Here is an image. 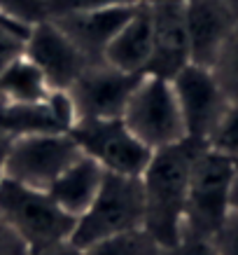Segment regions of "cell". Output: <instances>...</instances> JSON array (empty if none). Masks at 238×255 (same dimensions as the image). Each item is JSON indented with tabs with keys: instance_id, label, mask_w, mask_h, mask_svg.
I'll return each instance as SVG.
<instances>
[{
	"instance_id": "1",
	"label": "cell",
	"mask_w": 238,
	"mask_h": 255,
	"mask_svg": "<svg viewBox=\"0 0 238 255\" xmlns=\"http://www.w3.org/2000/svg\"><path fill=\"white\" fill-rule=\"evenodd\" d=\"M199 147L201 143L187 138L177 145L157 150L140 176L145 204L143 230L163 248L177 246L182 239L189 173Z\"/></svg>"
},
{
	"instance_id": "2",
	"label": "cell",
	"mask_w": 238,
	"mask_h": 255,
	"mask_svg": "<svg viewBox=\"0 0 238 255\" xmlns=\"http://www.w3.org/2000/svg\"><path fill=\"white\" fill-rule=\"evenodd\" d=\"M143 187L140 178L105 173L91 206L77 218L70 244L89 251L100 241L143 230Z\"/></svg>"
},
{
	"instance_id": "3",
	"label": "cell",
	"mask_w": 238,
	"mask_h": 255,
	"mask_svg": "<svg viewBox=\"0 0 238 255\" xmlns=\"http://www.w3.org/2000/svg\"><path fill=\"white\" fill-rule=\"evenodd\" d=\"M0 211L23 241L28 255H42L70 241L77 223L73 216L59 209L47 192L9 180L0 183Z\"/></svg>"
},
{
	"instance_id": "4",
	"label": "cell",
	"mask_w": 238,
	"mask_h": 255,
	"mask_svg": "<svg viewBox=\"0 0 238 255\" xmlns=\"http://www.w3.org/2000/svg\"><path fill=\"white\" fill-rule=\"evenodd\" d=\"M238 166L224 155L201 145L189 173L182 237L210 239L229 213L231 183Z\"/></svg>"
},
{
	"instance_id": "5",
	"label": "cell",
	"mask_w": 238,
	"mask_h": 255,
	"mask_svg": "<svg viewBox=\"0 0 238 255\" xmlns=\"http://www.w3.org/2000/svg\"><path fill=\"white\" fill-rule=\"evenodd\" d=\"M122 122L152 152L187 140L173 85L157 75L140 78L122 113Z\"/></svg>"
},
{
	"instance_id": "6",
	"label": "cell",
	"mask_w": 238,
	"mask_h": 255,
	"mask_svg": "<svg viewBox=\"0 0 238 255\" xmlns=\"http://www.w3.org/2000/svg\"><path fill=\"white\" fill-rule=\"evenodd\" d=\"M82 155L70 133H33L12 138L2 180L47 192L52 183Z\"/></svg>"
},
{
	"instance_id": "7",
	"label": "cell",
	"mask_w": 238,
	"mask_h": 255,
	"mask_svg": "<svg viewBox=\"0 0 238 255\" xmlns=\"http://www.w3.org/2000/svg\"><path fill=\"white\" fill-rule=\"evenodd\" d=\"M68 133L77 143V147L82 150V155L98 162L105 173L140 178L152 157V150H147L126 129L122 117L77 120Z\"/></svg>"
},
{
	"instance_id": "8",
	"label": "cell",
	"mask_w": 238,
	"mask_h": 255,
	"mask_svg": "<svg viewBox=\"0 0 238 255\" xmlns=\"http://www.w3.org/2000/svg\"><path fill=\"white\" fill-rule=\"evenodd\" d=\"M170 85H173L177 106H180L187 138L206 145L231 101L222 92L213 70L194 66V63L184 66L170 80Z\"/></svg>"
},
{
	"instance_id": "9",
	"label": "cell",
	"mask_w": 238,
	"mask_h": 255,
	"mask_svg": "<svg viewBox=\"0 0 238 255\" xmlns=\"http://www.w3.org/2000/svg\"><path fill=\"white\" fill-rule=\"evenodd\" d=\"M143 75H126L105 63H93L73 82L68 96L77 120H112L122 117L133 89Z\"/></svg>"
},
{
	"instance_id": "10",
	"label": "cell",
	"mask_w": 238,
	"mask_h": 255,
	"mask_svg": "<svg viewBox=\"0 0 238 255\" xmlns=\"http://www.w3.org/2000/svg\"><path fill=\"white\" fill-rule=\"evenodd\" d=\"M26 59L42 73L52 92H68L91 63L54 21L35 23L26 38Z\"/></svg>"
},
{
	"instance_id": "11",
	"label": "cell",
	"mask_w": 238,
	"mask_h": 255,
	"mask_svg": "<svg viewBox=\"0 0 238 255\" xmlns=\"http://www.w3.org/2000/svg\"><path fill=\"white\" fill-rule=\"evenodd\" d=\"M182 21L189 45V63L213 68L238 16L227 0H182Z\"/></svg>"
},
{
	"instance_id": "12",
	"label": "cell",
	"mask_w": 238,
	"mask_h": 255,
	"mask_svg": "<svg viewBox=\"0 0 238 255\" xmlns=\"http://www.w3.org/2000/svg\"><path fill=\"white\" fill-rule=\"evenodd\" d=\"M152 7V54L145 75L173 80L189 66V45L182 21V2H154Z\"/></svg>"
},
{
	"instance_id": "13",
	"label": "cell",
	"mask_w": 238,
	"mask_h": 255,
	"mask_svg": "<svg viewBox=\"0 0 238 255\" xmlns=\"http://www.w3.org/2000/svg\"><path fill=\"white\" fill-rule=\"evenodd\" d=\"M75 124L73 101L66 92H52L40 103L0 106V131L9 138L33 133H68Z\"/></svg>"
},
{
	"instance_id": "14",
	"label": "cell",
	"mask_w": 238,
	"mask_h": 255,
	"mask_svg": "<svg viewBox=\"0 0 238 255\" xmlns=\"http://www.w3.org/2000/svg\"><path fill=\"white\" fill-rule=\"evenodd\" d=\"M138 5H124V7H108V9H93V12H73V14L52 16L73 45L86 56V61L103 63V52L108 42L117 35V31L129 21Z\"/></svg>"
},
{
	"instance_id": "15",
	"label": "cell",
	"mask_w": 238,
	"mask_h": 255,
	"mask_svg": "<svg viewBox=\"0 0 238 255\" xmlns=\"http://www.w3.org/2000/svg\"><path fill=\"white\" fill-rule=\"evenodd\" d=\"M152 54V7L140 2L103 52V63L126 75H145Z\"/></svg>"
},
{
	"instance_id": "16",
	"label": "cell",
	"mask_w": 238,
	"mask_h": 255,
	"mask_svg": "<svg viewBox=\"0 0 238 255\" xmlns=\"http://www.w3.org/2000/svg\"><path fill=\"white\" fill-rule=\"evenodd\" d=\"M103 178H105V171L100 169L98 162H93L91 157L86 155H79L52 183L47 194L52 197V201L59 209L77 220L96 199Z\"/></svg>"
},
{
	"instance_id": "17",
	"label": "cell",
	"mask_w": 238,
	"mask_h": 255,
	"mask_svg": "<svg viewBox=\"0 0 238 255\" xmlns=\"http://www.w3.org/2000/svg\"><path fill=\"white\" fill-rule=\"evenodd\" d=\"M49 85L26 56L0 73V106L12 103H40L49 99Z\"/></svg>"
},
{
	"instance_id": "18",
	"label": "cell",
	"mask_w": 238,
	"mask_h": 255,
	"mask_svg": "<svg viewBox=\"0 0 238 255\" xmlns=\"http://www.w3.org/2000/svg\"><path fill=\"white\" fill-rule=\"evenodd\" d=\"M47 19L45 0H0V23L26 38L35 23Z\"/></svg>"
},
{
	"instance_id": "19",
	"label": "cell",
	"mask_w": 238,
	"mask_h": 255,
	"mask_svg": "<svg viewBox=\"0 0 238 255\" xmlns=\"http://www.w3.org/2000/svg\"><path fill=\"white\" fill-rule=\"evenodd\" d=\"M86 253L89 255H166L168 248L159 246L145 230H138V232H129V234H122V237H115V239L100 241V244L89 248Z\"/></svg>"
},
{
	"instance_id": "20",
	"label": "cell",
	"mask_w": 238,
	"mask_h": 255,
	"mask_svg": "<svg viewBox=\"0 0 238 255\" xmlns=\"http://www.w3.org/2000/svg\"><path fill=\"white\" fill-rule=\"evenodd\" d=\"M210 70L217 78L222 92L227 94V99L231 103H238V26L236 31L231 33V38L227 40V45H224L215 66Z\"/></svg>"
},
{
	"instance_id": "21",
	"label": "cell",
	"mask_w": 238,
	"mask_h": 255,
	"mask_svg": "<svg viewBox=\"0 0 238 255\" xmlns=\"http://www.w3.org/2000/svg\"><path fill=\"white\" fill-rule=\"evenodd\" d=\"M206 145L238 166V103H229V108L215 127V131L210 133Z\"/></svg>"
},
{
	"instance_id": "22",
	"label": "cell",
	"mask_w": 238,
	"mask_h": 255,
	"mask_svg": "<svg viewBox=\"0 0 238 255\" xmlns=\"http://www.w3.org/2000/svg\"><path fill=\"white\" fill-rule=\"evenodd\" d=\"M47 16H61L73 12H93V9L108 7H124V5H140L145 0H45Z\"/></svg>"
},
{
	"instance_id": "23",
	"label": "cell",
	"mask_w": 238,
	"mask_h": 255,
	"mask_svg": "<svg viewBox=\"0 0 238 255\" xmlns=\"http://www.w3.org/2000/svg\"><path fill=\"white\" fill-rule=\"evenodd\" d=\"M215 255H238V213L229 211L222 225L210 237Z\"/></svg>"
},
{
	"instance_id": "24",
	"label": "cell",
	"mask_w": 238,
	"mask_h": 255,
	"mask_svg": "<svg viewBox=\"0 0 238 255\" xmlns=\"http://www.w3.org/2000/svg\"><path fill=\"white\" fill-rule=\"evenodd\" d=\"M26 56V35L0 23V73Z\"/></svg>"
},
{
	"instance_id": "25",
	"label": "cell",
	"mask_w": 238,
	"mask_h": 255,
	"mask_svg": "<svg viewBox=\"0 0 238 255\" xmlns=\"http://www.w3.org/2000/svg\"><path fill=\"white\" fill-rule=\"evenodd\" d=\"M0 255H28L23 241L9 227V223L2 216V211H0Z\"/></svg>"
},
{
	"instance_id": "26",
	"label": "cell",
	"mask_w": 238,
	"mask_h": 255,
	"mask_svg": "<svg viewBox=\"0 0 238 255\" xmlns=\"http://www.w3.org/2000/svg\"><path fill=\"white\" fill-rule=\"evenodd\" d=\"M166 255H215L210 239H199V237H182L180 244L168 248Z\"/></svg>"
},
{
	"instance_id": "27",
	"label": "cell",
	"mask_w": 238,
	"mask_h": 255,
	"mask_svg": "<svg viewBox=\"0 0 238 255\" xmlns=\"http://www.w3.org/2000/svg\"><path fill=\"white\" fill-rule=\"evenodd\" d=\"M42 255H89V253H86L84 248H77L75 244L66 241V244L52 248V251H47V253H42Z\"/></svg>"
},
{
	"instance_id": "28",
	"label": "cell",
	"mask_w": 238,
	"mask_h": 255,
	"mask_svg": "<svg viewBox=\"0 0 238 255\" xmlns=\"http://www.w3.org/2000/svg\"><path fill=\"white\" fill-rule=\"evenodd\" d=\"M9 143H12V138L0 131V183H2V169H5V157H7Z\"/></svg>"
},
{
	"instance_id": "29",
	"label": "cell",
	"mask_w": 238,
	"mask_h": 255,
	"mask_svg": "<svg viewBox=\"0 0 238 255\" xmlns=\"http://www.w3.org/2000/svg\"><path fill=\"white\" fill-rule=\"evenodd\" d=\"M229 209H231V211H236V213H238V171H236V178H234V183H231Z\"/></svg>"
},
{
	"instance_id": "30",
	"label": "cell",
	"mask_w": 238,
	"mask_h": 255,
	"mask_svg": "<svg viewBox=\"0 0 238 255\" xmlns=\"http://www.w3.org/2000/svg\"><path fill=\"white\" fill-rule=\"evenodd\" d=\"M145 2H150V5H154V2H182V0H145Z\"/></svg>"
}]
</instances>
